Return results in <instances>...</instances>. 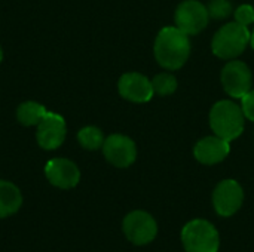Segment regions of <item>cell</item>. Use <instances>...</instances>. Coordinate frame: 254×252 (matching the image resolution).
I'll return each instance as SVG.
<instances>
[{"instance_id":"obj_18","label":"cell","mask_w":254,"mask_h":252,"mask_svg":"<svg viewBox=\"0 0 254 252\" xmlns=\"http://www.w3.org/2000/svg\"><path fill=\"white\" fill-rule=\"evenodd\" d=\"M207 10H208L210 18L225 19L232 13V4L229 0H210Z\"/></svg>"},{"instance_id":"obj_9","label":"cell","mask_w":254,"mask_h":252,"mask_svg":"<svg viewBox=\"0 0 254 252\" xmlns=\"http://www.w3.org/2000/svg\"><path fill=\"white\" fill-rule=\"evenodd\" d=\"M103 153L107 162L116 168H128L137 159L135 143L121 134H113L104 140Z\"/></svg>"},{"instance_id":"obj_7","label":"cell","mask_w":254,"mask_h":252,"mask_svg":"<svg viewBox=\"0 0 254 252\" xmlns=\"http://www.w3.org/2000/svg\"><path fill=\"white\" fill-rule=\"evenodd\" d=\"M220 80L226 94L234 98H243L246 94L252 91L253 85L252 70L246 62L237 59H231L223 67Z\"/></svg>"},{"instance_id":"obj_20","label":"cell","mask_w":254,"mask_h":252,"mask_svg":"<svg viewBox=\"0 0 254 252\" xmlns=\"http://www.w3.org/2000/svg\"><path fill=\"white\" fill-rule=\"evenodd\" d=\"M241 108L244 111V116L254 122V89H252L249 94H246L243 98H241Z\"/></svg>"},{"instance_id":"obj_21","label":"cell","mask_w":254,"mask_h":252,"mask_svg":"<svg viewBox=\"0 0 254 252\" xmlns=\"http://www.w3.org/2000/svg\"><path fill=\"white\" fill-rule=\"evenodd\" d=\"M250 43H252V46H253V49H254V31L252 33V39H250Z\"/></svg>"},{"instance_id":"obj_8","label":"cell","mask_w":254,"mask_h":252,"mask_svg":"<svg viewBox=\"0 0 254 252\" xmlns=\"http://www.w3.org/2000/svg\"><path fill=\"white\" fill-rule=\"evenodd\" d=\"M244 203V190L235 180L220 181L213 192V206L220 217H232Z\"/></svg>"},{"instance_id":"obj_11","label":"cell","mask_w":254,"mask_h":252,"mask_svg":"<svg viewBox=\"0 0 254 252\" xmlns=\"http://www.w3.org/2000/svg\"><path fill=\"white\" fill-rule=\"evenodd\" d=\"M65 140V122L60 114L46 113L37 125V143L45 150L58 149Z\"/></svg>"},{"instance_id":"obj_10","label":"cell","mask_w":254,"mask_h":252,"mask_svg":"<svg viewBox=\"0 0 254 252\" xmlns=\"http://www.w3.org/2000/svg\"><path fill=\"white\" fill-rule=\"evenodd\" d=\"M45 174L48 181L54 187L63 190L73 189L80 181V171L76 166V163L64 157L51 159L45 166Z\"/></svg>"},{"instance_id":"obj_5","label":"cell","mask_w":254,"mask_h":252,"mask_svg":"<svg viewBox=\"0 0 254 252\" xmlns=\"http://www.w3.org/2000/svg\"><path fill=\"white\" fill-rule=\"evenodd\" d=\"M122 230L125 238L135 247H144L152 244L158 235V224L155 218L141 209L129 212L122 221Z\"/></svg>"},{"instance_id":"obj_1","label":"cell","mask_w":254,"mask_h":252,"mask_svg":"<svg viewBox=\"0 0 254 252\" xmlns=\"http://www.w3.org/2000/svg\"><path fill=\"white\" fill-rule=\"evenodd\" d=\"M153 52L161 67L171 71L179 70L190 55L189 36L177 27H165L156 36Z\"/></svg>"},{"instance_id":"obj_17","label":"cell","mask_w":254,"mask_h":252,"mask_svg":"<svg viewBox=\"0 0 254 252\" xmlns=\"http://www.w3.org/2000/svg\"><path fill=\"white\" fill-rule=\"evenodd\" d=\"M152 86H153L155 94H158L161 97H167V95H171L176 92L177 79L170 73H161L152 79Z\"/></svg>"},{"instance_id":"obj_13","label":"cell","mask_w":254,"mask_h":252,"mask_svg":"<svg viewBox=\"0 0 254 252\" xmlns=\"http://www.w3.org/2000/svg\"><path fill=\"white\" fill-rule=\"evenodd\" d=\"M231 151V143L214 135L199 140L193 149L195 159L202 165H216L223 162Z\"/></svg>"},{"instance_id":"obj_22","label":"cell","mask_w":254,"mask_h":252,"mask_svg":"<svg viewBox=\"0 0 254 252\" xmlns=\"http://www.w3.org/2000/svg\"><path fill=\"white\" fill-rule=\"evenodd\" d=\"M1 59H3V52H1V48H0V62H1Z\"/></svg>"},{"instance_id":"obj_6","label":"cell","mask_w":254,"mask_h":252,"mask_svg":"<svg viewBox=\"0 0 254 252\" xmlns=\"http://www.w3.org/2000/svg\"><path fill=\"white\" fill-rule=\"evenodd\" d=\"M210 15L207 6L198 0H185L182 1L174 15L176 27L186 33L188 36L199 34L208 24Z\"/></svg>"},{"instance_id":"obj_15","label":"cell","mask_w":254,"mask_h":252,"mask_svg":"<svg viewBox=\"0 0 254 252\" xmlns=\"http://www.w3.org/2000/svg\"><path fill=\"white\" fill-rule=\"evenodd\" d=\"M46 113L48 111L42 104L34 102V101H27L18 107L16 117H18L19 123H22L25 126H33V125H39Z\"/></svg>"},{"instance_id":"obj_16","label":"cell","mask_w":254,"mask_h":252,"mask_svg":"<svg viewBox=\"0 0 254 252\" xmlns=\"http://www.w3.org/2000/svg\"><path fill=\"white\" fill-rule=\"evenodd\" d=\"M77 140L82 144V147H85L88 150H97V149L103 147V144H104V135H103L101 129L95 128V126H86V128L80 129L77 134Z\"/></svg>"},{"instance_id":"obj_19","label":"cell","mask_w":254,"mask_h":252,"mask_svg":"<svg viewBox=\"0 0 254 252\" xmlns=\"http://www.w3.org/2000/svg\"><path fill=\"white\" fill-rule=\"evenodd\" d=\"M235 21L241 25L249 27L250 24H254V7L250 4H243L235 10Z\"/></svg>"},{"instance_id":"obj_2","label":"cell","mask_w":254,"mask_h":252,"mask_svg":"<svg viewBox=\"0 0 254 252\" xmlns=\"http://www.w3.org/2000/svg\"><path fill=\"white\" fill-rule=\"evenodd\" d=\"M244 122L246 116L243 108L229 100L216 102L210 111V126L213 132L229 143L243 134Z\"/></svg>"},{"instance_id":"obj_14","label":"cell","mask_w":254,"mask_h":252,"mask_svg":"<svg viewBox=\"0 0 254 252\" xmlns=\"http://www.w3.org/2000/svg\"><path fill=\"white\" fill-rule=\"evenodd\" d=\"M22 206V195L19 189L10 183L0 180V218L16 214Z\"/></svg>"},{"instance_id":"obj_3","label":"cell","mask_w":254,"mask_h":252,"mask_svg":"<svg viewBox=\"0 0 254 252\" xmlns=\"http://www.w3.org/2000/svg\"><path fill=\"white\" fill-rule=\"evenodd\" d=\"M252 33L246 25L237 21L223 25L211 40L213 53L222 59H234L240 56L249 46Z\"/></svg>"},{"instance_id":"obj_4","label":"cell","mask_w":254,"mask_h":252,"mask_svg":"<svg viewBox=\"0 0 254 252\" xmlns=\"http://www.w3.org/2000/svg\"><path fill=\"white\" fill-rule=\"evenodd\" d=\"M182 244L186 252H219L220 235L210 221L195 218L182 229Z\"/></svg>"},{"instance_id":"obj_12","label":"cell","mask_w":254,"mask_h":252,"mask_svg":"<svg viewBox=\"0 0 254 252\" xmlns=\"http://www.w3.org/2000/svg\"><path fill=\"white\" fill-rule=\"evenodd\" d=\"M119 94L132 102H147L153 97L152 80L140 73H125L119 79Z\"/></svg>"}]
</instances>
